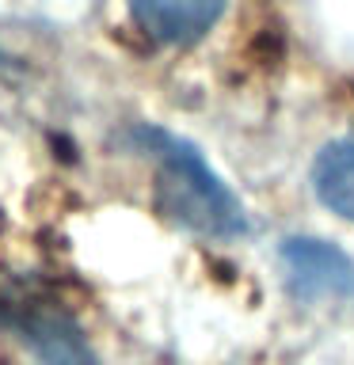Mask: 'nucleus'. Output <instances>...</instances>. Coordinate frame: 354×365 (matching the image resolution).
<instances>
[{
  "instance_id": "4",
  "label": "nucleus",
  "mask_w": 354,
  "mask_h": 365,
  "mask_svg": "<svg viewBox=\"0 0 354 365\" xmlns=\"http://www.w3.org/2000/svg\"><path fill=\"white\" fill-rule=\"evenodd\" d=\"M133 19L156 42L187 46L198 42L225 11V0H130Z\"/></svg>"
},
{
  "instance_id": "1",
  "label": "nucleus",
  "mask_w": 354,
  "mask_h": 365,
  "mask_svg": "<svg viewBox=\"0 0 354 365\" xmlns=\"http://www.w3.org/2000/svg\"><path fill=\"white\" fill-rule=\"evenodd\" d=\"M133 141L156 164V202L176 225L210 240H233L248 228L244 205L194 145L156 125H141Z\"/></svg>"
},
{
  "instance_id": "5",
  "label": "nucleus",
  "mask_w": 354,
  "mask_h": 365,
  "mask_svg": "<svg viewBox=\"0 0 354 365\" xmlns=\"http://www.w3.org/2000/svg\"><path fill=\"white\" fill-rule=\"evenodd\" d=\"M313 190L331 213L354 221V133L331 141L313 164Z\"/></svg>"
},
{
  "instance_id": "3",
  "label": "nucleus",
  "mask_w": 354,
  "mask_h": 365,
  "mask_svg": "<svg viewBox=\"0 0 354 365\" xmlns=\"http://www.w3.org/2000/svg\"><path fill=\"white\" fill-rule=\"evenodd\" d=\"M282 262L290 289L301 301H331V297L354 293V262L324 240H305V236L285 240Z\"/></svg>"
},
{
  "instance_id": "2",
  "label": "nucleus",
  "mask_w": 354,
  "mask_h": 365,
  "mask_svg": "<svg viewBox=\"0 0 354 365\" xmlns=\"http://www.w3.org/2000/svg\"><path fill=\"white\" fill-rule=\"evenodd\" d=\"M8 319L42 365H99L96 350L88 346V339L80 335V327L57 304L19 301L11 308Z\"/></svg>"
}]
</instances>
